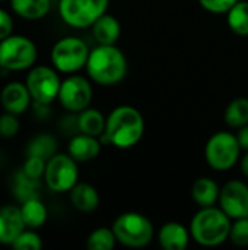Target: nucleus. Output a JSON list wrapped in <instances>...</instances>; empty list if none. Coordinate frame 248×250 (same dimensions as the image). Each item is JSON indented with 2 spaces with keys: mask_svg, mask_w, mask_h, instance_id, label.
<instances>
[{
  "mask_svg": "<svg viewBox=\"0 0 248 250\" xmlns=\"http://www.w3.org/2000/svg\"><path fill=\"white\" fill-rule=\"evenodd\" d=\"M145 133V119L133 105H118L107 117L105 132L99 136L101 141L118 149L133 148L140 142Z\"/></svg>",
  "mask_w": 248,
  "mask_h": 250,
  "instance_id": "nucleus-1",
  "label": "nucleus"
},
{
  "mask_svg": "<svg viewBox=\"0 0 248 250\" xmlns=\"http://www.w3.org/2000/svg\"><path fill=\"white\" fill-rule=\"evenodd\" d=\"M85 67L89 78L95 83L111 86L124 79L127 73V59L124 53L118 47H115V44H99L89 51Z\"/></svg>",
  "mask_w": 248,
  "mask_h": 250,
  "instance_id": "nucleus-2",
  "label": "nucleus"
},
{
  "mask_svg": "<svg viewBox=\"0 0 248 250\" xmlns=\"http://www.w3.org/2000/svg\"><path fill=\"white\" fill-rule=\"evenodd\" d=\"M232 220L219 207L200 208L190 221L191 239L205 248H215L229 239Z\"/></svg>",
  "mask_w": 248,
  "mask_h": 250,
  "instance_id": "nucleus-3",
  "label": "nucleus"
},
{
  "mask_svg": "<svg viewBox=\"0 0 248 250\" xmlns=\"http://www.w3.org/2000/svg\"><path fill=\"white\" fill-rule=\"evenodd\" d=\"M111 229L120 245L133 249L146 248L155 236L151 220L146 215L133 211L118 215Z\"/></svg>",
  "mask_w": 248,
  "mask_h": 250,
  "instance_id": "nucleus-4",
  "label": "nucleus"
},
{
  "mask_svg": "<svg viewBox=\"0 0 248 250\" xmlns=\"http://www.w3.org/2000/svg\"><path fill=\"white\" fill-rule=\"evenodd\" d=\"M241 146L237 139V135L221 130L213 133L205 146V158L209 167L216 171L231 170L240 160Z\"/></svg>",
  "mask_w": 248,
  "mask_h": 250,
  "instance_id": "nucleus-5",
  "label": "nucleus"
},
{
  "mask_svg": "<svg viewBox=\"0 0 248 250\" xmlns=\"http://www.w3.org/2000/svg\"><path fill=\"white\" fill-rule=\"evenodd\" d=\"M110 0H60V18L73 28H88L107 13Z\"/></svg>",
  "mask_w": 248,
  "mask_h": 250,
  "instance_id": "nucleus-6",
  "label": "nucleus"
},
{
  "mask_svg": "<svg viewBox=\"0 0 248 250\" xmlns=\"http://www.w3.org/2000/svg\"><path fill=\"white\" fill-rule=\"evenodd\" d=\"M89 57L88 44L77 37L58 40L51 50V62L58 72L75 73L86 66Z\"/></svg>",
  "mask_w": 248,
  "mask_h": 250,
  "instance_id": "nucleus-7",
  "label": "nucleus"
},
{
  "mask_svg": "<svg viewBox=\"0 0 248 250\" xmlns=\"http://www.w3.org/2000/svg\"><path fill=\"white\" fill-rule=\"evenodd\" d=\"M37 60V47L23 35H9L0 41V66L7 70L29 69Z\"/></svg>",
  "mask_w": 248,
  "mask_h": 250,
  "instance_id": "nucleus-8",
  "label": "nucleus"
},
{
  "mask_svg": "<svg viewBox=\"0 0 248 250\" xmlns=\"http://www.w3.org/2000/svg\"><path fill=\"white\" fill-rule=\"evenodd\" d=\"M76 163L77 161L69 154H54L50 160H47L44 180L48 189L57 193L70 192L79 179Z\"/></svg>",
  "mask_w": 248,
  "mask_h": 250,
  "instance_id": "nucleus-9",
  "label": "nucleus"
},
{
  "mask_svg": "<svg viewBox=\"0 0 248 250\" xmlns=\"http://www.w3.org/2000/svg\"><path fill=\"white\" fill-rule=\"evenodd\" d=\"M26 86L32 100L41 105L53 103L58 97L60 78L57 72L48 66H37L26 76Z\"/></svg>",
  "mask_w": 248,
  "mask_h": 250,
  "instance_id": "nucleus-10",
  "label": "nucleus"
},
{
  "mask_svg": "<svg viewBox=\"0 0 248 250\" xmlns=\"http://www.w3.org/2000/svg\"><path fill=\"white\" fill-rule=\"evenodd\" d=\"M92 86L86 78L72 75L61 82L57 98L67 111L80 113L89 107L92 101Z\"/></svg>",
  "mask_w": 248,
  "mask_h": 250,
  "instance_id": "nucleus-11",
  "label": "nucleus"
},
{
  "mask_svg": "<svg viewBox=\"0 0 248 250\" xmlns=\"http://www.w3.org/2000/svg\"><path fill=\"white\" fill-rule=\"evenodd\" d=\"M219 208L231 218L248 217V185L243 180L227 182L219 192Z\"/></svg>",
  "mask_w": 248,
  "mask_h": 250,
  "instance_id": "nucleus-12",
  "label": "nucleus"
},
{
  "mask_svg": "<svg viewBox=\"0 0 248 250\" xmlns=\"http://www.w3.org/2000/svg\"><path fill=\"white\" fill-rule=\"evenodd\" d=\"M25 223L22 218L20 208L13 205L0 207V243L10 245L19 237L25 230Z\"/></svg>",
  "mask_w": 248,
  "mask_h": 250,
  "instance_id": "nucleus-13",
  "label": "nucleus"
},
{
  "mask_svg": "<svg viewBox=\"0 0 248 250\" xmlns=\"http://www.w3.org/2000/svg\"><path fill=\"white\" fill-rule=\"evenodd\" d=\"M31 98L32 97L29 94L26 83L23 85L20 82L7 83L0 94V101H1L3 108L7 113L16 114V116H19L28 110Z\"/></svg>",
  "mask_w": 248,
  "mask_h": 250,
  "instance_id": "nucleus-14",
  "label": "nucleus"
},
{
  "mask_svg": "<svg viewBox=\"0 0 248 250\" xmlns=\"http://www.w3.org/2000/svg\"><path fill=\"white\" fill-rule=\"evenodd\" d=\"M190 239V230L177 221L165 223L158 231V243L165 250H184Z\"/></svg>",
  "mask_w": 248,
  "mask_h": 250,
  "instance_id": "nucleus-15",
  "label": "nucleus"
},
{
  "mask_svg": "<svg viewBox=\"0 0 248 250\" xmlns=\"http://www.w3.org/2000/svg\"><path fill=\"white\" fill-rule=\"evenodd\" d=\"M67 152L77 163L92 161L101 152V141L96 136H91L86 133L76 135L70 139Z\"/></svg>",
  "mask_w": 248,
  "mask_h": 250,
  "instance_id": "nucleus-16",
  "label": "nucleus"
},
{
  "mask_svg": "<svg viewBox=\"0 0 248 250\" xmlns=\"http://www.w3.org/2000/svg\"><path fill=\"white\" fill-rule=\"evenodd\" d=\"M92 34L98 44L114 45L121 35V25L115 16L104 13L92 25Z\"/></svg>",
  "mask_w": 248,
  "mask_h": 250,
  "instance_id": "nucleus-17",
  "label": "nucleus"
},
{
  "mask_svg": "<svg viewBox=\"0 0 248 250\" xmlns=\"http://www.w3.org/2000/svg\"><path fill=\"white\" fill-rule=\"evenodd\" d=\"M70 202L80 212H92L99 207V193L89 183H76L70 190Z\"/></svg>",
  "mask_w": 248,
  "mask_h": 250,
  "instance_id": "nucleus-18",
  "label": "nucleus"
},
{
  "mask_svg": "<svg viewBox=\"0 0 248 250\" xmlns=\"http://www.w3.org/2000/svg\"><path fill=\"white\" fill-rule=\"evenodd\" d=\"M221 188L210 177H199L191 186V198L200 207H213L219 199Z\"/></svg>",
  "mask_w": 248,
  "mask_h": 250,
  "instance_id": "nucleus-19",
  "label": "nucleus"
},
{
  "mask_svg": "<svg viewBox=\"0 0 248 250\" xmlns=\"http://www.w3.org/2000/svg\"><path fill=\"white\" fill-rule=\"evenodd\" d=\"M10 3L15 13L28 21L42 19L51 7L50 0H10Z\"/></svg>",
  "mask_w": 248,
  "mask_h": 250,
  "instance_id": "nucleus-20",
  "label": "nucleus"
},
{
  "mask_svg": "<svg viewBox=\"0 0 248 250\" xmlns=\"http://www.w3.org/2000/svg\"><path fill=\"white\" fill-rule=\"evenodd\" d=\"M105 123H107V119L96 108H89L88 107L83 111H80L79 117H77L79 130L82 133L96 136V138H99L105 132Z\"/></svg>",
  "mask_w": 248,
  "mask_h": 250,
  "instance_id": "nucleus-21",
  "label": "nucleus"
},
{
  "mask_svg": "<svg viewBox=\"0 0 248 250\" xmlns=\"http://www.w3.org/2000/svg\"><path fill=\"white\" fill-rule=\"evenodd\" d=\"M22 218L26 227L39 229L47 221V208L37 198H28L20 207Z\"/></svg>",
  "mask_w": 248,
  "mask_h": 250,
  "instance_id": "nucleus-22",
  "label": "nucleus"
},
{
  "mask_svg": "<svg viewBox=\"0 0 248 250\" xmlns=\"http://www.w3.org/2000/svg\"><path fill=\"white\" fill-rule=\"evenodd\" d=\"M229 29L241 37H248V1H237L227 12Z\"/></svg>",
  "mask_w": 248,
  "mask_h": 250,
  "instance_id": "nucleus-23",
  "label": "nucleus"
},
{
  "mask_svg": "<svg viewBox=\"0 0 248 250\" xmlns=\"http://www.w3.org/2000/svg\"><path fill=\"white\" fill-rule=\"evenodd\" d=\"M225 122L234 129H240L248 125V98L240 97L228 104L225 110Z\"/></svg>",
  "mask_w": 248,
  "mask_h": 250,
  "instance_id": "nucleus-24",
  "label": "nucleus"
},
{
  "mask_svg": "<svg viewBox=\"0 0 248 250\" xmlns=\"http://www.w3.org/2000/svg\"><path fill=\"white\" fill-rule=\"evenodd\" d=\"M115 243L117 239L113 229L101 227L89 234L86 240V248L89 250H113L115 248Z\"/></svg>",
  "mask_w": 248,
  "mask_h": 250,
  "instance_id": "nucleus-25",
  "label": "nucleus"
},
{
  "mask_svg": "<svg viewBox=\"0 0 248 250\" xmlns=\"http://www.w3.org/2000/svg\"><path fill=\"white\" fill-rule=\"evenodd\" d=\"M28 152L29 155L41 157L47 161L56 152V139L50 135H39L29 144Z\"/></svg>",
  "mask_w": 248,
  "mask_h": 250,
  "instance_id": "nucleus-26",
  "label": "nucleus"
},
{
  "mask_svg": "<svg viewBox=\"0 0 248 250\" xmlns=\"http://www.w3.org/2000/svg\"><path fill=\"white\" fill-rule=\"evenodd\" d=\"M228 240H231V243L240 248L248 246V217L232 220Z\"/></svg>",
  "mask_w": 248,
  "mask_h": 250,
  "instance_id": "nucleus-27",
  "label": "nucleus"
},
{
  "mask_svg": "<svg viewBox=\"0 0 248 250\" xmlns=\"http://www.w3.org/2000/svg\"><path fill=\"white\" fill-rule=\"evenodd\" d=\"M12 248L15 250H39L42 248V240L37 233L23 230L12 243Z\"/></svg>",
  "mask_w": 248,
  "mask_h": 250,
  "instance_id": "nucleus-28",
  "label": "nucleus"
},
{
  "mask_svg": "<svg viewBox=\"0 0 248 250\" xmlns=\"http://www.w3.org/2000/svg\"><path fill=\"white\" fill-rule=\"evenodd\" d=\"M45 166H47V161L44 158L29 155L23 164V176L31 180H39V177L44 176Z\"/></svg>",
  "mask_w": 248,
  "mask_h": 250,
  "instance_id": "nucleus-29",
  "label": "nucleus"
},
{
  "mask_svg": "<svg viewBox=\"0 0 248 250\" xmlns=\"http://www.w3.org/2000/svg\"><path fill=\"white\" fill-rule=\"evenodd\" d=\"M19 122L16 119V114L4 113L0 116V136L1 138H13L19 132Z\"/></svg>",
  "mask_w": 248,
  "mask_h": 250,
  "instance_id": "nucleus-30",
  "label": "nucleus"
},
{
  "mask_svg": "<svg viewBox=\"0 0 248 250\" xmlns=\"http://www.w3.org/2000/svg\"><path fill=\"white\" fill-rule=\"evenodd\" d=\"M238 0H199L200 6L210 13H227Z\"/></svg>",
  "mask_w": 248,
  "mask_h": 250,
  "instance_id": "nucleus-31",
  "label": "nucleus"
},
{
  "mask_svg": "<svg viewBox=\"0 0 248 250\" xmlns=\"http://www.w3.org/2000/svg\"><path fill=\"white\" fill-rule=\"evenodd\" d=\"M12 29H13V21L10 15L6 10L0 9V41L9 37L12 34Z\"/></svg>",
  "mask_w": 248,
  "mask_h": 250,
  "instance_id": "nucleus-32",
  "label": "nucleus"
},
{
  "mask_svg": "<svg viewBox=\"0 0 248 250\" xmlns=\"http://www.w3.org/2000/svg\"><path fill=\"white\" fill-rule=\"evenodd\" d=\"M237 139L240 142V146L243 151H248V125L243 126L238 129V133H237Z\"/></svg>",
  "mask_w": 248,
  "mask_h": 250,
  "instance_id": "nucleus-33",
  "label": "nucleus"
},
{
  "mask_svg": "<svg viewBox=\"0 0 248 250\" xmlns=\"http://www.w3.org/2000/svg\"><path fill=\"white\" fill-rule=\"evenodd\" d=\"M241 173L248 177V151H246V155L241 158Z\"/></svg>",
  "mask_w": 248,
  "mask_h": 250,
  "instance_id": "nucleus-34",
  "label": "nucleus"
},
{
  "mask_svg": "<svg viewBox=\"0 0 248 250\" xmlns=\"http://www.w3.org/2000/svg\"><path fill=\"white\" fill-rule=\"evenodd\" d=\"M0 1H4V0H0Z\"/></svg>",
  "mask_w": 248,
  "mask_h": 250,
  "instance_id": "nucleus-35",
  "label": "nucleus"
},
{
  "mask_svg": "<svg viewBox=\"0 0 248 250\" xmlns=\"http://www.w3.org/2000/svg\"><path fill=\"white\" fill-rule=\"evenodd\" d=\"M0 67H1V66H0Z\"/></svg>",
  "mask_w": 248,
  "mask_h": 250,
  "instance_id": "nucleus-36",
  "label": "nucleus"
}]
</instances>
